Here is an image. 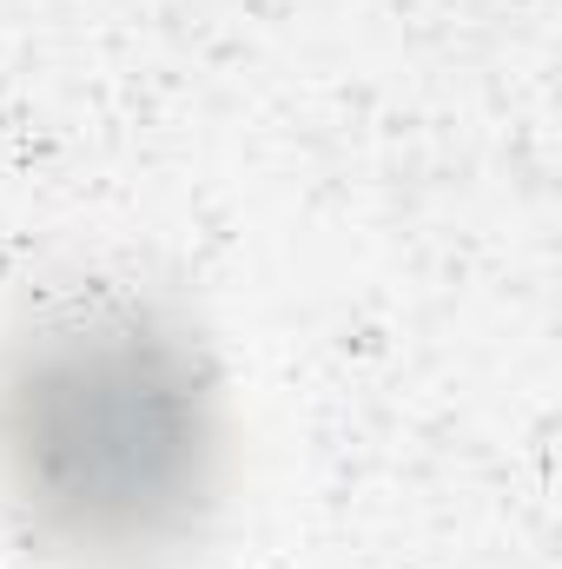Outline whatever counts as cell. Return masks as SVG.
<instances>
[{
    "instance_id": "cell-1",
    "label": "cell",
    "mask_w": 562,
    "mask_h": 569,
    "mask_svg": "<svg viewBox=\"0 0 562 569\" xmlns=\"http://www.w3.org/2000/svg\"><path fill=\"white\" fill-rule=\"evenodd\" d=\"M232 483V398L140 284L40 291L0 331V523L47 569H179Z\"/></svg>"
}]
</instances>
